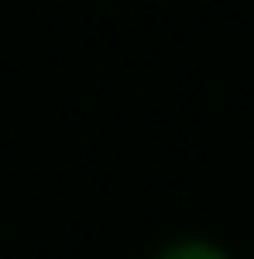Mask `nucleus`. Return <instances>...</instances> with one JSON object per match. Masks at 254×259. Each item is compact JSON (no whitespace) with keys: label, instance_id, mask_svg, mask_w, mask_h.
Wrapping results in <instances>:
<instances>
[{"label":"nucleus","instance_id":"f257e3e1","mask_svg":"<svg viewBox=\"0 0 254 259\" xmlns=\"http://www.w3.org/2000/svg\"><path fill=\"white\" fill-rule=\"evenodd\" d=\"M144 259H240L235 250H230L226 240H216V235H168V240H159Z\"/></svg>","mask_w":254,"mask_h":259}]
</instances>
